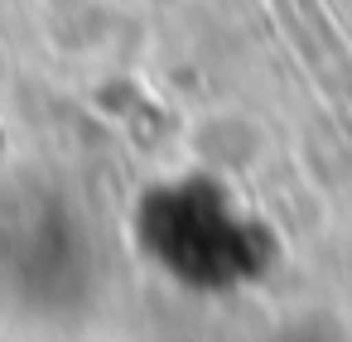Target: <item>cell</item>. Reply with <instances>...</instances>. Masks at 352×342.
<instances>
[{
    "label": "cell",
    "mask_w": 352,
    "mask_h": 342,
    "mask_svg": "<svg viewBox=\"0 0 352 342\" xmlns=\"http://www.w3.org/2000/svg\"><path fill=\"white\" fill-rule=\"evenodd\" d=\"M140 255L193 294H222L256 284L275 260V236L208 174L160 179L135 203Z\"/></svg>",
    "instance_id": "6da1fadb"
},
{
    "label": "cell",
    "mask_w": 352,
    "mask_h": 342,
    "mask_svg": "<svg viewBox=\"0 0 352 342\" xmlns=\"http://www.w3.org/2000/svg\"><path fill=\"white\" fill-rule=\"evenodd\" d=\"M97 289V241L78 203L25 183L0 203V308L20 318H73Z\"/></svg>",
    "instance_id": "7a4b0ae2"
}]
</instances>
